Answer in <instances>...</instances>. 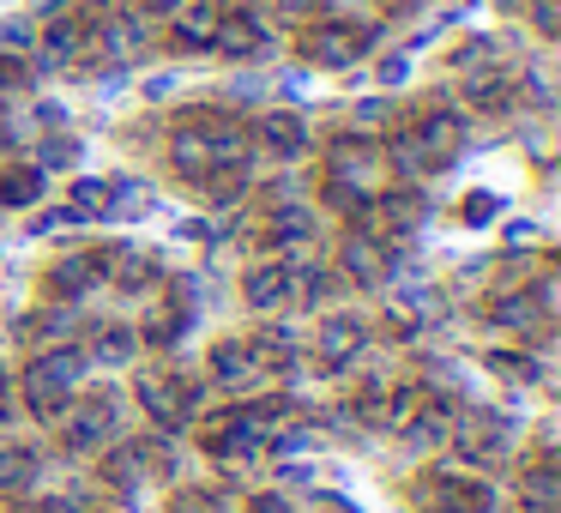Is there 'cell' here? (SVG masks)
I'll use <instances>...</instances> for the list:
<instances>
[{
  "mask_svg": "<svg viewBox=\"0 0 561 513\" xmlns=\"http://www.w3.org/2000/svg\"><path fill=\"white\" fill-rule=\"evenodd\" d=\"M375 194H387V158L375 139L339 134L327 146V175H320V200L339 212H363Z\"/></svg>",
  "mask_w": 561,
  "mask_h": 513,
  "instance_id": "cell-1",
  "label": "cell"
},
{
  "mask_svg": "<svg viewBox=\"0 0 561 513\" xmlns=\"http://www.w3.org/2000/svg\"><path fill=\"white\" fill-rule=\"evenodd\" d=\"M459 151H465V115L447 110V103L416 110L411 122H399V134H392V163H399L404 175H435V170H447Z\"/></svg>",
  "mask_w": 561,
  "mask_h": 513,
  "instance_id": "cell-2",
  "label": "cell"
},
{
  "mask_svg": "<svg viewBox=\"0 0 561 513\" xmlns=\"http://www.w3.org/2000/svg\"><path fill=\"white\" fill-rule=\"evenodd\" d=\"M19 392H25V411L37 417H61L67 404L85 392V351H73V344H61V351H43L31 356L25 380H19Z\"/></svg>",
  "mask_w": 561,
  "mask_h": 513,
  "instance_id": "cell-3",
  "label": "cell"
},
{
  "mask_svg": "<svg viewBox=\"0 0 561 513\" xmlns=\"http://www.w3.org/2000/svg\"><path fill=\"white\" fill-rule=\"evenodd\" d=\"M380 25H344V19H308L302 25V61L320 67V73H344V67H356L368 49H375Z\"/></svg>",
  "mask_w": 561,
  "mask_h": 513,
  "instance_id": "cell-4",
  "label": "cell"
},
{
  "mask_svg": "<svg viewBox=\"0 0 561 513\" xmlns=\"http://www.w3.org/2000/svg\"><path fill=\"white\" fill-rule=\"evenodd\" d=\"M199 399H206V392H199V380L182 375V368H146V375H139V404H146V417L158 429L194 423Z\"/></svg>",
  "mask_w": 561,
  "mask_h": 513,
  "instance_id": "cell-5",
  "label": "cell"
},
{
  "mask_svg": "<svg viewBox=\"0 0 561 513\" xmlns=\"http://www.w3.org/2000/svg\"><path fill=\"white\" fill-rule=\"evenodd\" d=\"M447 447H459L465 459H477V465H495L513 453V423L501 411H489V404H465V411H453Z\"/></svg>",
  "mask_w": 561,
  "mask_h": 513,
  "instance_id": "cell-6",
  "label": "cell"
},
{
  "mask_svg": "<svg viewBox=\"0 0 561 513\" xmlns=\"http://www.w3.org/2000/svg\"><path fill=\"white\" fill-rule=\"evenodd\" d=\"M61 447L67 453H98L115 441V392H79L61 417Z\"/></svg>",
  "mask_w": 561,
  "mask_h": 513,
  "instance_id": "cell-7",
  "label": "cell"
},
{
  "mask_svg": "<svg viewBox=\"0 0 561 513\" xmlns=\"http://www.w3.org/2000/svg\"><path fill=\"white\" fill-rule=\"evenodd\" d=\"M416 501H423L428 513H495V489H489L483 477L453 471V465L428 471L423 483H416Z\"/></svg>",
  "mask_w": 561,
  "mask_h": 513,
  "instance_id": "cell-8",
  "label": "cell"
},
{
  "mask_svg": "<svg viewBox=\"0 0 561 513\" xmlns=\"http://www.w3.org/2000/svg\"><path fill=\"white\" fill-rule=\"evenodd\" d=\"M266 49H272V25H266V19L248 13V7H224L218 37H211V55H224V61H260Z\"/></svg>",
  "mask_w": 561,
  "mask_h": 513,
  "instance_id": "cell-9",
  "label": "cell"
},
{
  "mask_svg": "<svg viewBox=\"0 0 561 513\" xmlns=\"http://www.w3.org/2000/svg\"><path fill=\"white\" fill-rule=\"evenodd\" d=\"M254 139L260 151H266V158H278V163H296V158H308V146H314V134H308V122L296 110H266L254 122Z\"/></svg>",
  "mask_w": 561,
  "mask_h": 513,
  "instance_id": "cell-10",
  "label": "cell"
},
{
  "mask_svg": "<svg viewBox=\"0 0 561 513\" xmlns=\"http://www.w3.org/2000/svg\"><path fill=\"white\" fill-rule=\"evenodd\" d=\"M356 351H368V327L363 315H327L314 332V363L320 368H351Z\"/></svg>",
  "mask_w": 561,
  "mask_h": 513,
  "instance_id": "cell-11",
  "label": "cell"
},
{
  "mask_svg": "<svg viewBox=\"0 0 561 513\" xmlns=\"http://www.w3.org/2000/svg\"><path fill=\"white\" fill-rule=\"evenodd\" d=\"M339 272L356 284V290H375V284H387V272H392L387 242H380V236H368V230L344 236V248H339Z\"/></svg>",
  "mask_w": 561,
  "mask_h": 513,
  "instance_id": "cell-12",
  "label": "cell"
},
{
  "mask_svg": "<svg viewBox=\"0 0 561 513\" xmlns=\"http://www.w3.org/2000/svg\"><path fill=\"white\" fill-rule=\"evenodd\" d=\"M218 19H224V0H182L170 13V43L182 55H206L211 37H218Z\"/></svg>",
  "mask_w": 561,
  "mask_h": 513,
  "instance_id": "cell-13",
  "label": "cell"
},
{
  "mask_svg": "<svg viewBox=\"0 0 561 513\" xmlns=\"http://www.w3.org/2000/svg\"><path fill=\"white\" fill-rule=\"evenodd\" d=\"M242 303L260 308V315H278V308L296 303V284H290V266L284 260H260V266L242 272Z\"/></svg>",
  "mask_w": 561,
  "mask_h": 513,
  "instance_id": "cell-14",
  "label": "cell"
},
{
  "mask_svg": "<svg viewBox=\"0 0 561 513\" xmlns=\"http://www.w3.org/2000/svg\"><path fill=\"white\" fill-rule=\"evenodd\" d=\"M260 375H266V363H260L254 344H242V339H218V344H211V380H218L224 392L260 387Z\"/></svg>",
  "mask_w": 561,
  "mask_h": 513,
  "instance_id": "cell-15",
  "label": "cell"
},
{
  "mask_svg": "<svg viewBox=\"0 0 561 513\" xmlns=\"http://www.w3.org/2000/svg\"><path fill=\"white\" fill-rule=\"evenodd\" d=\"M459 91H465V103H471V110L501 115V110H513V91H519V79H513V67L489 61V67H471V73H459Z\"/></svg>",
  "mask_w": 561,
  "mask_h": 513,
  "instance_id": "cell-16",
  "label": "cell"
},
{
  "mask_svg": "<svg viewBox=\"0 0 561 513\" xmlns=\"http://www.w3.org/2000/svg\"><path fill=\"white\" fill-rule=\"evenodd\" d=\"M91 260H98V278L122 284V290H146V284L158 278L151 254H146V248H134V242H110V248H98Z\"/></svg>",
  "mask_w": 561,
  "mask_h": 513,
  "instance_id": "cell-17",
  "label": "cell"
},
{
  "mask_svg": "<svg viewBox=\"0 0 561 513\" xmlns=\"http://www.w3.org/2000/svg\"><path fill=\"white\" fill-rule=\"evenodd\" d=\"M399 435H404V447H411V453H440V447H447V435H453V411L428 392V399L399 423Z\"/></svg>",
  "mask_w": 561,
  "mask_h": 513,
  "instance_id": "cell-18",
  "label": "cell"
},
{
  "mask_svg": "<svg viewBox=\"0 0 561 513\" xmlns=\"http://www.w3.org/2000/svg\"><path fill=\"white\" fill-rule=\"evenodd\" d=\"M43 477V453L31 441H0V495H31Z\"/></svg>",
  "mask_w": 561,
  "mask_h": 513,
  "instance_id": "cell-19",
  "label": "cell"
},
{
  "mask_svg": "<svg viewBox=\"0 0 561 513\" xmlns=\"http://www.w3.org/2000/svg\"><path fill=\"white\" fill-rule=\"evenodd\" d=\"M91 284H103L98 278V260H91V254H61L49 266V284H43V290H49V303H79Z\"/></svg>",
  "mask_w": 561,
  "mask_h": 513,
  "instance_id": "cell-20",
  "label": "cell"
},
{
  "mask_svg": "<svg viewBox=\"0 0 561 513\" xmlns=\"http://www.w3.org/2000/svg\"><path fill=\"white\" fill-rule=\"evenodd\" d=\"M67 332H79V315H73L67 303H49L43 315H31V320H25V339L37 344V351H61Z\"/></svg>",
  "mask_w": 561,
  "mask_h": 513,
  "instance_id": "cell-21",
  "label": "cell"
},
{
  "mask_svg": "<svg viewBox=\"0 0 561 513\" xmlns=\"http://www.w3.org/2000/svg\"><path fill=\"white\" fill-rule=\"evenodd\" d=\"M556 495H561V483H556V465L549 459H537V465L519 471V501L531 513H556Z\"/></svg>",
  "mask_w": 561,
  "mask_h": 513,
  "instance_id": "cell-22",
  "label": "cell"
},
{
  "mask_svg": "<svg viewBox=\"0 0 561 513\" xmlns=\"http://www.w3.org/2000/svg\"><path fill=\"white\" fill-rule=\"evenodd\" d=\"M37 200H43L37 163H7V170H0V206H37Z\"/></svg>",
  "mask_w": 561,
  "mask_h": 513,
  "instance_id": "cell-23",
  "label": "cell"
},
{
  "mask_svg": "<svg viewBox=\"0 0 561 513\" xmlns=\"http://www.w3.org/2000/svg\"><path fill=\"white\" fill-rule=\"evenodd\" d=\"M134 351H139V332L134 327H115V320L91 327V356H98V363H127Z\"/></svg>",
  "mask_w": 561,
  "mask_h": 513,
  "instance_id": "cell-24",
  "label": "cell"
},
{
  "mask_svg": "<svg viewBox=\"0 0 561 513\" xmlns=\"http://www.w3.org/2000/svg\"><path fill=\"white\" fill-rule=\"evenodd\" d=\"M67 218H110V182H98V175L73 182V194H67Z\"/></svg>",
  "mask_w": 561,
  "mask_h": 513,
  "instance_id": "cell-25",
  "label": "cell"
},
{
  "mask_svg": "<svg viewBox=\"0 0 561 513\" xmlns=\"http://www.w3.org/2000/svg\"><path fill=\"white\" fill-rule=\"evenodd\" d=\"M103 471H110V483L134 489V483H146V471H151V453H146V447H115Z\"/></svg>",
  "mask_w": 561,
  "mask_h": 513,
  "instance_id": "cell-26",
  "label": "cell"
},
{
  "mask_svg": "<svg viewBox=\"0 0 561 513\" xmlns=\"http://www.w3.org/2000/svg\"><path fill=\"white\" fill-rule=\"evenodd\" d=\"M392 315H399V327H428V320L440 315V296L428 290V284L423 290H404L399 303H392Z\"/></svg>",
  "mask_w": 561,
  "mask_h": 513,
  "instance_id": "cell-27",
  "label": "cell"
},
{
  "mask_svg": "<svg viewBox=\"0 0 561 513\" xmlns=\"http://www.w3.org/2000/svg\"><path fill=\"white\" fill-rule=\"evenodd\" d=\"M380 7H387V0H320V13L344 19V25H375Z\"/></svg>",
  "mask_w": 561,
  "mask_h": 513,
  "instance_id": "cell-28",
  "label": "cell"
},
{
  "mask_svg": "<svg viewBox=\"0 0 561 513\" xmlns=\"http://www.w3.org/2000/svg\"><path fill=\"white\" fill-rule=\"evenodd\" d=\"M170 513H230V501H224V489H182Z\"/></svg>",
  "mask_w": 561,
  "mask_h": 513,
  "instance_id": "cell-29",
  "label": "cell"
},
{
  "mask_svg": "<svg viewBox=\"0 0 561 513\" xmlns=\"http://www.w3.org/2000/svg\"><path fill=\"white\" fill-rule=\"evenodd\" d=\"M31 49H37V25L7 19V25H0V55H25V61H31Z\"/></svg>",
  "mask_w": 561,
  "mask_h": 513,
  "instance_id": "cell-30",
  "label": "cell"
},
{
  "mask_svg": "<svg viewBox=\"0 0 561 513\" xmlns=\"http://www.w3.org/2000/svg\"><path fill=\"white\" fill-rule=\"evenodd\" d=\"M489 363H495V375H507V380H537V375H543V368H537V356H525V351H495V356H489Z\"/></svg>",
  "mask_w": 561,
  "mask_h": 513,
  "instance_id": "cell-31",
  "label": "cell"
},
{
  "mask_svg": "<svg viewBox=\"0 0 561 513\" xmlns=\"http://www.w3.org/2000/svg\"><path fill=\"white\" fill-rule=\"evenodd\" d=\"M525 13H531V31H537V37H561V0H531Z\"/></svg>",
  "mask_w": 561,
  "mask_h": 513,
  "instance_id": "cell-32",
  "label": "cell"
},
{
  "mask_svg": "<svg viewBox=\"0 0 561 513\" xmlns=\"http://www.w3.org/2000/svg\"><path fill=\"white\" fill-rule=\"evenodd\" d=\"M73 158H79V139H67V134H61V139H49V146L37 151V170H67Z\"/></svg>",
  "mask_w": 561,
  "mask_h": 513,
  "instance_id": "cell-33",
  "label": "cell"
},
{
  "mask_svg": "<svg viewBox=\"0 0 561 513\" xmlns=\"http://www.w3.org/2000/svg\"><path fill=\"white\" fill-rule=\"evenodd\" d=\"M272 13L290 19V25H308V19H320V0H272Z\"/></svg>",
  "mask_w": 561,
  "mask_h": 513,
  "instance_id": "cell-34",
  "label": "cell"
},
{
  "mask_svg": "<svg viewBox=\"0 0 561 513\" xmlns=\"http://www.w3.org/2000/svg\"><path fill=\"white\" fill-rule=\"evenodd\" d=\"M459 218H465V224H489V218H495V194H471V200H459Z\"/></svg>",
  "mask_w": 561,
  "mask_h": 513,
  "instance_id": "cell-35",
  "label": "cell"
},
{
  "mask_svg": "<svg viewBox=\"0 0 561 513\" xmlns=\"http://www.w3.org/2000/svg\"><path fill=\"white\" fill-rule=\"evenodd\" d=\"M248 513H296V508H290V495L266 489V495H254V501H248Z\"/></svg>",
  "mask_w": 561,
  "mask_h": 513,
  "instance_id": "cell-36",
  "label": "cell"
},
{
  "mask_svg": "<svg viewBox=\"0 0 561 513\" xmlns=\"http://www.w3.org/2000/svg\"><path fill=\"white\" fill-rule=\"evenodd\" d=\"M404 73H411V61H404V55H387V61H380V79H387V86H399Z\"/></svg>",
  "mask_w": 561,
  "mask_h": 513,
  "instance_id": "cell-37",
  "label": "cell"
},
{
  "mask_svg": "<svg viewBox=\"0 0 561 513\" xmlns=\"http://www.w3.org/2000/svg\"><path fill=\"white\" fill-rule=\"evenodd\" d=\"M356 122H387V103H356Z\"/></svg>",
  "mask_w": 561,
  "mask_h": 513,
  "instance_id": "cell-38",
  "label": "cell"
},
{
  "mask_svg": "<svg viewBox=\"0 0 561 513\" xmlns=\"http://www.w3.org/2000/svg\"><path fill=\"white\" fill-rule=\"evenodd\" d=\"M387 7H423V0H387Z\"/></svg>",
  "mask_w": 561,
  "mask_h": 513,
  "instance_id": "cell-39",
  "label": "cell"
},
{
  "mask_svg": "<svg viewBox=\"0 0 561 513\" xmlns=\"http://www.w3.org/2000/svg\"><path fill=\"white\" fill-rule=\"evenodd\" d=\"M0 411H7V375H0Z\"/></svg>",
  "mask_w": 561,
  "mask_h": 513,
  "instance_id": "cell-40",
  "label": "cell"
},
{
  "mask_svg": "<svg viewBox=\"0 0 561 513\" xmlns=\"http://www.w3.org/2000/svg\"><path fill=\"white\" fill-rule=\"evenodd\" d=\"M224 7H242V0H224Z\"/></svg>",
  "mask_w": 561,
  "mask_h": 513,
  "instance_id": "cell-41",
  "label": "cell"
}]
</instances>
